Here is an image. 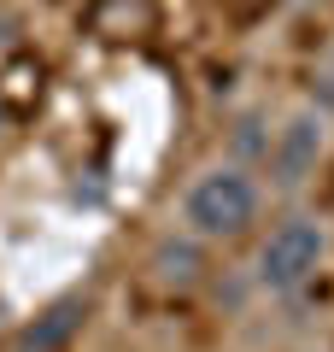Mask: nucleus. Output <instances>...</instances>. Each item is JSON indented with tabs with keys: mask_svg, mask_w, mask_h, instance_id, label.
Listing matches in <instances>:
<instances>
[{
	"mask_svg": "<svg viewBox=\"0 0 334 352\" xmlns=\"http://www.w3.org/2000/svg\"><path fill=\"white\" fill-rule=\"evenodd\" d=\"M264 200H270V188H264V176L252 164L211 159L182 182V194H176V223L188 235H199L205 247H241V241L258 235Z\"/></svg>",
	"mask_w": 334,
	"mask_h": 352,
	"instance_id": "f257e3e1",
	"label": "nucleus"
},
{
	"mask_svg": "<svg viewBox=\"0 0 334 352\" xmlns=\"http://www.w3.org/2000/svg\"><path fill=\"white\" fill-rule=\"evenodd\" d=\"M329 258H334L329 217L311 212V206H287L270 229H258L247 282H252L258 300H299V294L329 270Z\"/></svg>",
	"mask_w": 334,
	"mask_h": 352,
	"instance_id": "f03ea898",
	"label": "nucleus"
},
{
	"mask_svg": "<svg viewBox=\"0 0 334 352\" xmlns=\"http://www.w3.org/2000/svg\"><path fill=\"white\" fill-rule=\"evenodd\" d=\"M329 153H334V118L317 100H299V106H287L276 118V135H270V153H264L258 176H264V188L276 200L299 206V194L322 176Z\"/></svg>",
	"mask_w": 334,
	"mask_h": 352,
	"instance_id": "7ed1b4c3",
	"label": "nucleus"
},
{
	"mask_svg": "<svg viewBox=\"0 0 334 352\" xmlns=\"http://www.w3.org/2000/svg\"><path fill=\"white\" fill-rule=\"evenodd\" d=\"M211 252L217 247H205V241L188 235L182 223H170V229H159L153 247H147V282L159 294H199L211 282Z\"/></svg>",
	"mask_w": 334,
	"mask_h": 352,
	"instance_id": "20e7f679",
	"label": "nucleus"
},
{
	"mask_svg": "<svg viewBox=\"0 0 334 352\" xmlns=\"http://www.w3.org/2000/svg\"><path fill=\"white\" fill-rule=\"evenodd\" d=\"M88 311H94L88 294H59V300H47L12 335V352H71L76 340H82V329H88Z\"/></svg>",
	"mask_w": 334,
	"mask_h": 352,
	"instance_id": "39448f33",
	"label": "nucleus"
},
{
	"mask_svg": "<svg viewBox=\"0 0 334 352\" xmlns=\"http://www.w3.org/2000/svg\"><path fill=\"white\" fill-rule=\"evenodd\" d=\"M270 135H276L270 106H241V112L229 118V153H223V159L252 164V170H258V164H264V153H270Z\"/></svg>",
	"mask_w": 334,
	"mask_h": 352,
	"instance_id": "423d86ee",
	"label": "nucleus"
},
{
	"mask_svg": "<svg viewBox=\"0 0 334 352\" xmlns=\"http://www.w3.org/2000/svg\"><path fill=\"white\" fill-rule=\"evenodd\" d=\"M305 352H329V346H305Z\"/></svg>",
	"mask_w": 334,
	"mask_h": 352,
	"instance_id": "0eeeda50",
	"label": "nucleus"
},
{
	"mask_svg": "<svg viewBox=\"0 0 334 352\" xmlns=\"http://www.w3.org/2000/svg\"><path fill=\"white\" fill-rule=\"evenodd\" d=\"M0 135H6V124H0Z\"/></svg>",
	"mask_w": 334,
	"mask_h": 352,
	"instance_id": "6e6552de",
	"label": "nucleus"
},
{
	"mask_svg": "<svg viewBox=\"0 0 334 352\" xmlns=\"http://www.w3.org/2000/svg\"><path fill=\"white\" fill-rule=\"evenodd\" d=\"M0 47H6V36H0Z\"/></svg>",
	"mask_w": 334,
	"mask_h": 352,
	"instance_id": "1a4fd4ad",
	"label": "nucleus"
}]
</instances>
